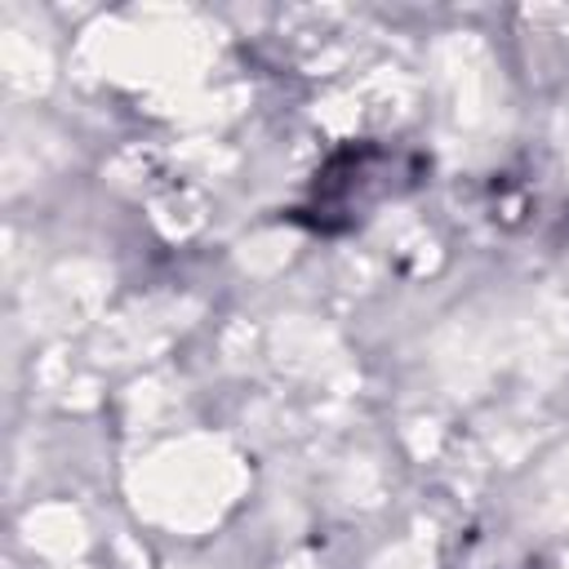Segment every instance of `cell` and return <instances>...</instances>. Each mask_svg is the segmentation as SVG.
<instances>
[{"mask_svg": "<svg viewBox=\"0 0 569 569\" xmlns=\"http://www.w3.org/2000/svg\"><path fill=\"white\" fill-rule=\"evenodd\" d=\"M409 156L391 151V147H378V142H351L342 151L329 156V164L316 173V187H311V227L320 231H338L356 218H365L382 196H396L409 178Z\"/></svg>", "mask_w": 569, "mask_h": 569, "instance_id": "cell-1", "label": "cell"}]
</instances>
